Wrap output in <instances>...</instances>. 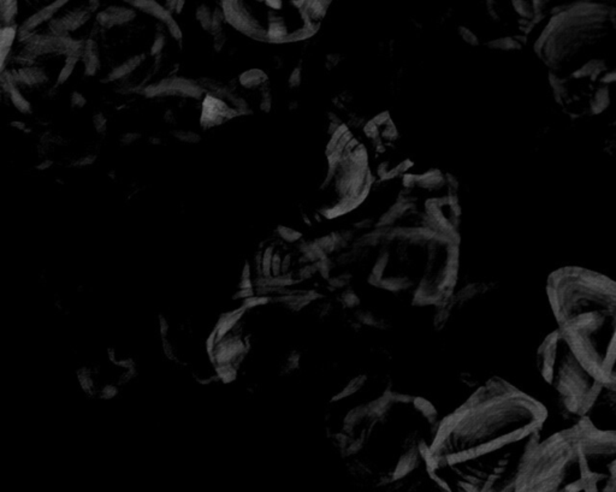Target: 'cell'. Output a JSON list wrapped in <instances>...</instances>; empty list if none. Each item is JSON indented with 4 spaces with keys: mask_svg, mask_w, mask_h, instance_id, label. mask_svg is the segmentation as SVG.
<instances>
[{
    "mask_svg": "<svg viewBox=\"0 0 616 492\" xmlns=\"http://www.w3.org/2000/svg\"><path fill=\"white\" fill-rule=\"evenodd\" d=\"M52 164H54V161H52V160H45L44 163H41L40 165H38V166H36V169L41 170V171H42V170L49 169V166H51V165Z\"/></svg>",
    "mask_w": 616,
    "mask_h": 492,
    "instance_id": "40",
    "label": "cell"
},
{
    "mask_svg": "<svg viewBox=\"0 0 616 492\" xmlns=\"http://www.w3.org/2000/svg\"><path fill=\"white\" fill-rule=\"evenodd\" d=\"M198 84L204 88L206 95H213L219 99H228L231 90H234L230 86L224 85L221 81L210 77H201L198 80Z\"/></svg>",
    "mask_w": 616,
    "mask_h": 492,
    "instance_id": "21",
    "label": "cell"
},
{
    "mask_svg": "<svg viewBox=\"0 0 616 492\" xmlns=\"http://www.w3.org/2000/svg\"><path fill=\"white\" fill-rule=\"evenodd\" d=\"M328 170L319 187V211L325 218L340 217L356 209L372 184L368 152L347 127H338L326 147Z\"/></svg>",
    "mask_w": 616,
    "mask_h": 492,
    "instance_id": "7",
    "label": "cell"
},
{
    "mask_svg": "<svg viewBox=\"0 0 616 492\" xmlns=\"http://www.w3.org/2000/svg\"><path fill=\"white\" fill-rule=\"evenodd\" d=\"M166 27H168V31H170V34H171L173 39H176V40L181 42V40H182V31L178 27L177 22L173 19V22L168 23Z\"/></svg>",
    "mask_w": 616,
    "mask_h": 492,
    "instance_id": "35",
    "label": "cell"
},
{
    "mask_svg": "<svg viewBox=\"0 0 616 492\" xmlns=\"http://www.w3.org/2000/svg\"><path fill=\"white\" fill-rule=\"evenodd\" d=\"M71 106L74 107V109H81V107H84L86 105V98H84L82 94L79 93V92H74V93L71 94L70 98Z\"/></svg>",
    "mask_w": 616,
    "mask_h": 492,
    "instance_id": "34",
    "label": "cell"
},
{
    "mask_svg": "<svg viewBox=\"0 0 616 492\" xmlns=\"http://www.w3.org/2000/svg\"><path fill=\"white\" fill-rule=\"evenodd\" d=\"M93 125L94 129L97 130V133L100 134V135L106 133V117L102 115V112H98V113H95V115L93 116Z\"/></svg>",
    "mask_w": 616,
    "mask_h": 492,
    "instance_id": "30",
    "label": "cell"
},
{
    "mask_svg": "<svg viewBox=\"0 0 616 492\" xmlns=\"http://www.w3.org/2000/svg\"><path fill=\"white\" fill-rule=\"evenodd\" d=\"M128 4L134 6L135 9L141 10L142 13L153 16L168 26V23L173 22V14L165 6L157 1V0H128Z\"/></svg>",
    "mask_w": 616,
    "mask_h": 492,
    "instance_id": "17",
    "label": "cell"
},
{
    "mask_svg": "<svg viewBox=\"0 0 616 492\" xmlns=\"http://www.w3.org/2000/svg\"><path fill=\"white\" fill-rule=\"evenodd\" d=\"M239 84L247 89L265 88L269 86V77L260 69L244 71L239 77Z\"/></svg>",
    "mask_w": 616,
    "mask_h": 492,
    "instance_id": "19",
    "label": "cell"
},
{
    "mask_svg": "<svg viewBox=\"0 0 616 492\" xmlns=\"http://www.w3.org/2000/svg\"><path fill=\"white\" fill-rule=\"evenodd\" d=\"M488 47L493 49H502V51H512V49H521V44L513 38H503L497 40L490 41L487 44Z\"/></svg>",
    "mask_w": 616,
    "mask_h": 492,
    "instance_id": "25",
    "label": "cell"
},
{
    "mask_svg": "<svg viewBox=\"0 0 616 492\" xmlns=\"http://www.w3.org/2000/svg\"><path fill=\"white\" fill-rule=\"evenodd\" d=\"M550 74L567 76L594 59L616 56V6L578 1L551 15L535 44Z\"/></svg>",
    "mask_w": 616,
    "mask_h": 492,
    "instance_id": "5",
    "label": "cell"
},
{
    "mask_svg": "<svg viewBox=\"0 0 616 492\" xmlns=\"http://www.w3.org/2000/svg\"><path fill=\"white\" fill-rule=\"evenodd\" d=\"M165 41H166V39H165L164 34L160 33V31L159 33H157V35H155V42L152 45V56H158V54H160V52L164 49Z\"/></svg>",
    "mask_w": 616,
    "mask_h": 492,
    "instance_id": "31",
    "label": "cell"
},
{
    "mask_svg": "<svg viewBox=\"0 0 616 492\" xmlns=\"http://www.w3.org/2000/svg\"><path fill=\"white\" fill-rule=\"evenodd\" d=\"M546 419L538 399L490 378L442 418L427 455L430 482L449 491H514Z\"/></svg>",
    "mask_w": 616,
    "mask_h": 492,
    "instance_id": "1",
    "label": "cell"
},
{
    "mask_svg": "<svg viewBox=\"0 0 616 492\" xmlns=\"http://www.w3.org/2000/svg\"><path fill=\"white\" fill-rule=\"evenodd\" d=\"M68 1H70V0H56L52 4L46 6L44 9L40 10L39 13H36L35 15H33L31 17L28 18L26 22H23L22 26L19 27V29H18V36L29 34L36 27H39L41 23H44L47 19H51L56 15V13H58V10L62 9L64 5L68 4Z\"/></svg>",
    "mask_w": 616,
    "mask_h": 492,
    "instance_id": "15",
    "label": "cell"
},
{
    "mask_svg": "<svg viewBox=\"0 0 616 492\" xmlns=\"http://www.w3.org/2000/svg\"><path fill=\"white\" fill-rule=\"evenodd\" d=\"M171 135H173V138H177L178 141L184 142V143H193L194 145V143H199L201 141V136H200L199 134L191 132V130L177 129V130H173Z\"/></svg>",
    "mask_w": 616,
    "mask_h": 492,
    "instance_id": "26",
    "label": "cell"
},
{
    "mask_svg": "<svg viewBox=\"0 0 616 492\" xmlns=\"http://www.w3.org/2000/svg\"><path fill=\"white\" fill-rule=\"evenodd\" d=\"M79 61H80V58L67 57L65 65L63 67L61 74L58 76L57 85H63L64 82H67L68 79L70 77L71 74H72V71L75 69L76 64H77Z\"/></svg>",
    "mask_w": 616,
    "mask_h": 492,
    "instance_id": "27",
    "label": "cell"
},
{
    "mask_svg": "<svg viewBox=\"0 0 616 492\" xmlns=\"http://www.w3.org/2000/svg\"><path fill=\"white\" fill-rule=\"evenodd\" d=\"M560 0H510L515 13L528 22L542 21L548 16L554 14L555 10H559ZM564 1V0H561ZM576 0H572L576 3ZM567 5H571L569 0H566Z\"/></svg>",
    "mask_w": 616,
    "mask_h": 492,
    "instance_id": "13",
    "label": "cell"
},
{
    "mask_svg": "<svg viewBox=\"0 0 616 492\" xmlns=\"http://www.w3.org/2000/svg\"><path fill=\"white\" fill-rule=\"evenodd\" d=\"M514 491H616V429L586 415L541 439L519 470Z\"/></svg>",
    "mask_w": 616,
    "mask_h": 492,
    "instance_id": "4",
    "label": "cell"
},
{
    "mask_svg": "<svg viewBox=\"0 0 616 492\" xmlns=\"http://www.w3.org/2000/svg\"><path fill=\"white\" fill-rule=\"evenodd\" d=\"M135 17H136L135 10L113 5L97 15V22L105 29H111L115 26H123L132 22Z\"/></svg>",
    "mask_w": 616,
    "mask_h": 492,
    "instance_id": "14",
    "label": "cell"
},
{
    "mask_svg": "<svg viewBox=\"0 0 616 492\" xmlns=\"http://www.w3.org/2000/svg\"><path fill=\"white\" fill-rule=\"evenodd\" d=\"M17 13V0H0V18L3 27L13 26Z\"/></svg>",
    "mask_w": 616,
    "mask_h": 492,
    "instance_id": "23",
    "label": "cell"
},
{
    "mask_svg": "<svg viewBox=\"0 0 616 492\" xmlns=\"http://www.w3.org/2000/svg\"><path fill=\"white\" fill-rule=\"evenodd\" d=\"M196 16L203 29L210 33L211 28H212L213 10L210 8L209 5H200L199 8L196 9Z\"/></svg>",
    "mask_w": 616,
    "mask_h": 492,
    "instance_id": "24",
    "label": "cell"
},
{
    "mask_svg": "<svg viewBox=\"0 0 616 492\" xmlns=\"http://www.w3.org/2000/svg\"><path fill=\"white\" fill-rule=\"evenodd\" d=\"M84 75L94 76L100 69L98 45L94 40H87L84 47Z\"/></svg>",
    "mask_w": 616,
    "mask_h": 492,
    "instance_id": "18",
    "label": "cell"
},
{
    "mask_svg": "<svg viewBox=\"0 0 616 492\" xmlns=\"http://www.w3.org/2000/svg\"><path fill=\"white\" fill-rule=\"evenodd\" d=\"M150 142H151V143H155V145H158V143H160V140L159 138H150Z\"/></svg>",
    "mask_w": 616,
    "mask_h": 492,
    "instance_id": "42",
    "label": "cell"
},
{
    "mask_svg": "<svg viewBox=\"0 0 616 492\" xmlns=\"http://www.w3.org/2000/svg\"><path fill=\"white\" fill-rule=\"evenodd\" d=\"M546 295L576 358L616 391V280L584 267H561L548 277Z\"/></svg>",
    "mask_w": 616,
    "mask_h": 492,
    "instance_id": "3",
    "label": "cell"
},
{
    "mask_svg": "<svg viewBox=\"0 0 616 492\" xmlns=\"http://www.w3.org/2000/svg\"><path fill=\"white\" fill-rule=\"evenodd\" d=\"M241 112L236 109H231L223 99L216 98L213 95H206L203 102V112L200 117V125L204 129L214 128L218 125H224L228 120L239 117Z\"/></svg>",
    "mask_w": 616,
    "mask_h": 492,
    "instance_id": "12",
    "label": "cell"
},
{
    "mask_svg": "<svg viewBox=\"0 0 616 492\" xmlns=\"http://www.w3.org/2000/svg\"><path fill=\"white\" fill-rule=\"evenodd\" d=\"M18 39L24 44L23 49L34 54L36 58L49 54L67 56L75 41L69 35H58L52 31H49V34H36L31 31L26 35L18 36Z\"/></svg>",
    "mask_w": 616,
    "mask_h": 492,
    "instance_id": "10",
    "label": "cell"
},
{
    "mask_svg": "<svg viewBox=\"0 0 616 492\" xmlns=\"http://www.w3.org/2000/svg\"><path fill=\"white\" fill-rule=\"evenodd\" d=\"M16 26H6L1 28L0 31V64H1V72H4L6 58L9 56L10 49L14 44L16 35H17Z\"/></svg>",
    "mask_w": 616,
    "mask_h": 492,
    "instance_id": "20",
    "label": "cell"
},
{
    "mask_svg": "<svg viewBox=\"0 0 616 492\" xmlns=\"http://www.w3.org/2000/svg\"><path fill=\"white\" fill-rule=\"evenodd\" d=\"M226 31H223L221 33H218L217 35H214V41H213V47L214 49L217 51V52H221L223 49V46L226 45Z\"/></svg>",
    "mask_w": 616,
    "mask_h": 492,
    "instance_id": "36",
    "label": "cell"
},
{
    "mask_svg": "<svg viewBox=\"0 0 616 492\" xmlns=\"http://www.w3.org/2000/svg\"><path fill=\"white\" fill-rule=\"evenodd\" d=\"M143 94L147 98L160 97H181V98L200 99L205 90L198 81L184 77H168L155 85L147 86Z\"/></svg>",
    "mask_w": 616,
    "mask_h": 492,
    "instance_id": "9",
    "label": "cell"
},
{
    "mask_svg": "<svg viewBox=\"0 0 616 492\" xmlns=\"http://www.w3.org/2000/svg\"><path fill=\"white\" fill-rule=\"evenodd\" d=\"M97 159V157L95 155H87V157H84V158H81V159L76 160L75 163L72 164V166H87V165L93 164L94 161Z\"/></svg>",
    "mask_w": 616,
    "mask_h": 492,
    "instance_id": "37",
    "label": "cell"
},
{
    "mask_svg": "<svg viewBox=\"0 0 616 492\" xmlns=\"http://www.w3.org/2000/svg\"><path fill=\"white\" fill-rule=\"evenodd\" d=\"M11 125V127H14V128H17V129L26 128V125H24V123H23V122H13V123H11V125Z\"/></svg>",
    "mask_w": 616,
    "mask_h": 492,
    "instance_id": "41",
    "label": "cell"
},
{
    "mask_svg": "<svg viewBox=\"0 0 616 492\" xmlns=\"http://www.w3.org/2000/svg\"><path fill=\"white\" fill-rule=\"evenodd\" d=\"M164 120L168 125H175L176 123V118H175V115H173V112L171 110H168V111L165 112Z\"/></svg>",
    "mask_w": 616,
    "mask_h": 492,
    "instance_id": "39",
    "label": "cell"
},
{
    "mask_svg": "<svg viewBox=\"0 0 616 492\" xmlns=\"http://www.w3.org/2000/svg\"><path fill=\"white\" fill-rule=\"evenodd\" d=\"M536 367L568 418L589 415L608 390L581 364L558 328L538 347Z\"/></svg>",
    "mask_w": 616,
    "mask_h": 492,
    "instance_id": "8",
    "label": "cell"
},
{
    "mask_svg": "<svg viewBox=\"0 0 616 492\" xmlns=\"http://www.w3.org/2000/svg\"><path fill=\"white\" fill-rule=\"evenodd\" d=\"M459 34H460V36L467 44L473 45V46L479 44L478 38L473 34V31H471L470 29H467L466 27L459 28Z\"/></svg>",
    "mask_w": 616,
    "mask_h": 492,
    "instance_id": "32",
    "label": "cell"
},
{
    "mask_svg": "<svg viewBox=\"0 0 616 492\" xmlns=\"http://www.w3.org/2000/svg\"><path fill=\"white\" fill-rule=\"evenodd\" d=\"M599 404H608V407L610 409L613 415L616 419V391L607 390L603 396Z\"/></svg>",
    "mask_w": 616,
    "mask_h": 492,
    "instance_id": "29",
    "label": "cell"
},
{
    "mask_svg": "<svg viewBox=\"0 0 616 492\" xmlns=\"http://www.w3.org/2000/svg\"><path fill=\"white\" fill-rule=\"evenodd\" d=\"M145 58H146L145 54H139V56H134V57L129 58L127 62L120 64V67L115 68V69L107 75L106 81L120 80V79H123L125 76H128L129 74H132L136 68L140 67V64L145 61Z\"/></svg>",
    "mask_w": 616,
    "mask_h": 492,
    "instance_id": "22",
    "label": "cell"
},
{
    "mask_svg": "<svg viewBox=\"0 0 616 492\" xmlns=\"http://www.w3.org/2000/svg\"><path fill=\"white\" fill-rule=\"evenodd\" d=\"M168 331H170V326H168V320L165 319L164 317H160L159 333L161 338H168Z\"/></svg>",
    "mask_w": 616,
    "mask_h": 492,
    "instance_id": "38",
    "label": "cell"
},
{
    "mask_svg": "<svg viewBox=\"0 0 616 492\" xmlns=\"http://www.w3.org/2000/svg\"><path fill=\"white\" fill-rule=\"evenodd\" d=\"M141 138V134L139 133H127L125 135H122V138H120V145H123V146H130V145H133L134 142L138 141Z\"/></svg>",
    "mask_w": 616,
    "mask_h": 492,
    "instance_id": "33",
    "label": "cell"
},
{
    "mask_svg": "<svg viewBox=\"0 0 616 492\" xmlns=\"http://www.w3.org/2000/svg\"><path fill=\"white\" fill-rule=\"evenodd\" d=\"M224 21H226V16H224L223 8H214L213 9L212 28H211L210 34H212L214 36L217 35L218 33L223 31V23H224Z\"/></svg>",
    "mask_w": 616,
    "mask_h": 492,
    "instance_id": "28",
    "label": "cell"
},
{
    "mask_svg": "<svg viewBox=\"0 0 616 492\" xmlns=\"http://www.w3.org/2000/svg\"><path fill=\"white\" fill-rule=\"evenodd\" d=\"M333 0H223L226 22L270 44L305 40L319 31Z\"/></svg>",
    "mask_w": 616,
    "mask_h": 492,
    "instance_id": "6",
    "label": "cell"
},
{
    "mask_svg": "<svg viewBox=\"0 0 616 492\" xmlns=\"http://www.w3.org/2000/svg\"><path fill=\"white\" fill-rule=\"evenodd\" d=\"M97 8H98V0H89L88 6H80L69 10L62 16L49 21V31L58 35H69V31H74L82 27Z\"/></svg>",
    "mask_w": 616,
    "mask_h": 492,
    "instance_id": "11",
    "label": "cell"
},
{
    "mask_svg": "<svg viewBox=\"0 0 616 492\" xmlns=\"http://www.w3.org/2000/svg\"><path fill=\"white\" fill-rule=\"evenodd\" d=\"M326 414L328 437L356 482L401 488L427 475L442 420L429 399L395 391L381 376L358 374L331 397Z\"/></svg>",
    "mask_w": 616,
    "mask_h": 492,
    "instance_id": "2",
    "label": "cell"
},
{
    "mask_svg": "<svg viewBox=\"0 0 616 492\" xmlns=\"http://www.w3.org/2000/svg\"><path fill=\"white\" fill-rule=\"evenodd\" d=\"M11 75H13L16 86L19 84V85L27 86V87H36V86L44 85L45 82L49 81V76L46 74V71L40 68H22L19 70L11 72Z\"/></svg>",
    "mask_w": 616,
    "mask_h": 492,
    "instance_id": "16",
    "label": "cell"
}]
</instances>
